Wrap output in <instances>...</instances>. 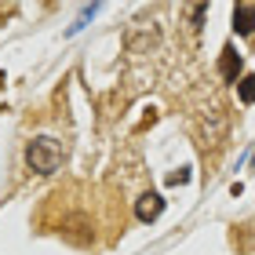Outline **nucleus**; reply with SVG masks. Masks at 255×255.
I'll return each mask as SVG.
<instances>
[{"label": "nucleus", "mask_w": 255, "mask_h": 255, "mask_svg": "<svg viewBox=\"0 0 255 255\" xmlns=\"http://www.w3.org/2000/svg\"><path fill=\"white\" fill-rule=\"evenodd\" d=\"M252 171H255V153H252Z\"/></svg>", "instance_id": "nucleus-7"}, {"label": "nucleus", "mask_w": 255, "mask_h": 255, "mask_svg": "<svg viewBox=\"0 0 255 255\" xmlns=\"http://www.w3.org/2000/svg\"><path fill=\"white\" fill-rule=\"evenodd\" d=\"M186 179H190V171H186V168H182V171H171V175H168V182H171V186H182Z\"/></svg>", "instance_id": "nucleus-6"}, {"label": "nucleus", "mask_w": 255, "mask_h": 255, "mask_svg": "<svg viewBox=\"0 0 255 255\" xmlns=\"http://www.w3.org/2000/svg\"><path fill=\"white\" fill-rule=\"evenodd\" d=\"M234 29L241 37H252L255 33V4H237L234 7Z\"/></svg>", "instance_id": "nucleus-4"}, {"label": "nucleus", "mask_w": 255, "mask_h": 255, "mask_svg": "<svg viewBox=\"0 0 255 255\" xmlns=\"http://www.w3.org/2000/svg\"><path fill=\"white\" fill-rule=\"evenodd\" d=\"M160 212H164V197L153 193V190L142 193V197L135 201V219H138V223H157Z\"/></svg>", "instance_id": "nucleus-2"}, {"label": "nucleus", "mask_w": 255, "mask_h": 255, "mask_svg": "<svg viewBox=\"0 0 255 255\" xmlns=\"http://www.w3.org/2000/svg\"><path fill=\"white\" fill-rule=\"evenodd\" d=\"M62 157H66L62 142H59V138H48V135L33 138V142L26 146V164L37 171V175H51V171H59Z\"/></svg>", "instance_id": "nucleus-1"}, {"label": "nucleus", "mask_w": 255, "mask_h": 255, "mask_svg": "<svg viewBox=\"0 0 255 255\" xmlns=\"http://www.w3.org/2000/svg\"><path fill=\"white\" fill-rule=\"evenodd\" d=\"M219 73H223V80H230V84L241 77V55H237L234 44H226L223 55H219Z\"/></svg>", "instance_id": "nucleus-3"}, {"label": "nucleus", "mask_w": 255, "mask_h": 255, "mask_svg": "<svg viewBox=\"0 0 255 255\" xmlns=\"http://www.w3.org/2000/svg\"><path fill=\"white\" fill-rule=\"evenodd\" d=\"M237 95H241L245 106H252V102H255V73H248V77L237 80Z\"/></svg>", "instance_id": "nucleus-5"}]
</instances>
